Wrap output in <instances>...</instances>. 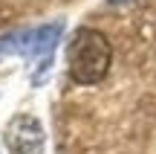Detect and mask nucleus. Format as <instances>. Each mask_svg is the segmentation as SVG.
Segmentation results:
<instances>
[{
    "label": "nucleus",
    "mask_w": 156,
    "mask_h": 154,
    "mask_svg": "<svg viewBox=\"0 0 156 154\" xmlns=\"http://www.w3.org/2000/svg\"><path fill=\"white\" fill-rule=\"evenodd\" d=\"M110 61H113V50L104 32L90 26H81L73 32V41L67 47V64H69V76L78 85L101 81L110 70Z\"/></svg>",
    "instance_id": "obj_1"
},
{
    "label": "nucleus",
    "mask_w": 156,
    "mask_h": 154,
    "mask_svg": "<svg viewBox=\"0 0 156 154\" xmlns=\"http://www.w3.org/2000/svg\"><path fill=\"white\" fill-rule=\"evenodd\" d=\"M3 143L9 154H44V145H46L44 125L32 114H17L6 125Z\"/></svg>",
    "instance_id": "obj_2"
},
{
    "label": "nucleus",
    "mask_w": 156,
    "mask_h": 154,
    "mask_svg": "<svg viewBox=\"0 0 156 154\" xmlns=\"http://www.w3.org/2000/svg\"><path fill=\"white\" fill-rule=\"evenodd\" d=\"M107 3H133V0H107Z\"/></svg>",
    "instance_id": "obj_3"
}]
</instances>
